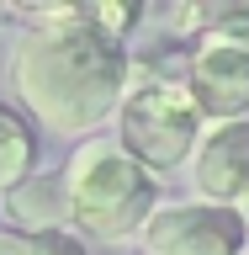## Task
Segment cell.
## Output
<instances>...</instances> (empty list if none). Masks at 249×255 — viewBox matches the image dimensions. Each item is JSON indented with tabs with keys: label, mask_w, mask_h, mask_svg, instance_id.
Masks as SVG:
<instances>
[{
	"label": "cell",
	"mask_w": 249,
	"mask_h": 255,
	"mask_svg": "<svg viewBox=\"0 0 249 255\" xmlns=\"http://www.w3.org/2000/svg\"><path fill=\"white\" fill-rule=\"evenodd\" d=\"M143 255H244L249 234L234 207L212 202H165L154 207V218L138 229Z\"/></svg>",
	"instance_id": "cell-5"
},
{
	"label": "cell",
	"mask_w": 249,
	"mask_h": 255,
	"mask_svg": "<svg viewBox=\"0 0 249 255\" xmlns=\"http://www.w3.org/2000/svg\"><path fill=\"white\" fill-rule=\"evenodd\" d=\"M191 186H196V202L212 207H239L249 197V117L202 133L191 154Z\"/></svg>",
	"instance_id": "cell-6"
},
{
	"label": "cell",
	"mask_w": 249,
	"mask_h": 255,
	"mask_svg": "<svg viewBox=\"0 0 249 255\" xmlns=\"http://www.w3.org/2000/svg\"><path fill=\"white\" fill-rule=\"evenodd\" d=\"M186 91L212 123H239L249 112V5H228L218 27L186 48Z\"/></svg>",
	"instance_id": "cell-4"
},
{
	"label": "cell",
	"mask_w": 249,
	"mask_h": 255,
	"mask_svg": "<svg viewBox=\"0 0 249 255\" xmlns=\"http://www.w3.org/2000/svg\"><path fill=\"white\" fill-rule=\"evenodd\" d=\"M11 85L37 128L59 138H95V128L117 117L127 91V48L80 27L21 32L11 53Z\"/></svg>",
	"instance_id": "cell-1"
},
{
	"label": "cell",
	"mask_w": 249,
	"mask_h": 255,
	"mask_svg": "<svg viewBox=\"0 0 249 255\" xmlns=\"http://www.w3.org/2000/svg\"><path fill=\"white\" fill-rule=\"evenodd\" d=\"M0 21H5V11H0Z\"/></svg>",
	"instance_id": "cell-12"
},
{
	"label": "cell",
	"mask_w": 249,
	"mask_h": 255,
	"mask_svg": "<svg viewBox=\"0 0 249 255\" xmlns=\"http://www.w3.org/2000/svg\"><path fill=\"white\" fill-rule=\"evenodd\" d=\"M32 165H37V133H32V123L21 112L0 107V197L11 186H21L32 175Z\"/></svg>",
	"instance_id": "cell-8"
},
{
	"label": "cell",
	"mask_w": 249,
	"mask_h": 255,
	"mask_svg": "<svg viewBox=\"0 0 249 255\" xmlns=\"http://www.w3.org/2000/svg\"><path fill=\"white\" fill-rule=\"evenodd\" d=\"M244 255H249V250H244Z\"/></svg>",
	"instance_id": "cell-13"
},
{
	"label": "cell",
	"mask_w": 249,
	"mask_h": 255,
	"mask_svg": "<svg viewBox=\"0 0 249 255\" xmlns=\"http://www.w3.org/2000/svg\"><path fill=\"white\" fill-rule=\"evenodd\" d=\"M64 218L90 239H133L159 207V181L117 149V138H85L59 175Z\"/></svg>",
	"instance_id": "cell-3"
},
{
	"label": "cell",
	"mask_w": 249,
	"mask_h": 255,
	"mask_svg": "<svg viewBox=\"0 0 249 255\" xmlns=\"http://www.w3.org/2000/svg\"><path fill=\"white\" fill-rule=\"evenodd\" d=\"M143 21L138 5H85V27L101 32V37H111V43H127V32Z\"/></svg>",
	"instance_id": "cell-9"
},
{
	"label": "cell",
	"mask_w": 249,
	"mask_h": 255,
	"mask_svg": "<svg viewBox=\"0 0 249 255\" xmlns=\"http://www.w3.org/2000/svg\"><path fill=\"white\" fill-rule=\"evenodd\" d=\"M207 133V117L186 91V53L127 59V91L117 107V149L149 175L180 170Z\"/></svg>",
	"instance_id": "cell-2"
},
{
	"label": "cell",
	"mask_w": 249,
	"mask_h": 255,
	"mask_svg": "<svg viewBox=\"0 0 249 255\" xmlns=\"http://www.w3.org/2000/svg\"><path fill=\"white\" fill-rule=\"evenodd\" d=\"M27 255H90V250H85V239L69 234V229H48V234H32Z\"/></svg>",
	"instance_id": "cell-10"
},
{
	"label": "cell",
	"mask_w": 249,
	"mask_h": 255,
	"mask_svg": "<svg viewBox=\"0 0 249 255\" xmlns=\"http://www.w3.org/2000/svg\"><path fill=\"white\" fill-rule=\"evenodd\" d=\"M0 218H11L16 234H48V229H64V186L59 175H27L21 186H11L0 197Z\"/></svg>",
	"instance_id": "cell-7"
},
{
	"label": "cell",
	"mask_w": 249,
	"mask_h": 255,
	"mask_svg": "<svg viewBox=\"0 0 249 255\" xmlns=\"http://www.w3.org/2000/svg\"><path fill=\"white\" fill-rule=\"evenodd\" d=\"M234 213H239V223H244V234H249V197H244V202L234 207Z\"/></svg>",
	"instance_id": "cell-11"
}]
</instances>
